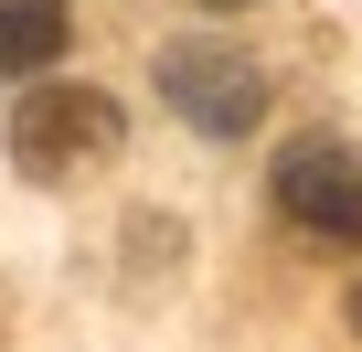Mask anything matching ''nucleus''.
<instances>
[{
    "instance_id": "obj_1",
    "label": "nucleus",
    "mask_w": 362,
    "mask_h": 352,
    "mask_svg": "<svg viewBox=\"0 0 362 352\" xmlns=\"http://www.w3.org/2000/svg\"><path fill=\"white\" fill-rule=\"evenodd\" d=\"M117 139H128V118H117L107 86L33 75V96H11V160L33 171V182H75V171H96Z\"/></svg>"
},
{
    "instance_id": "obj_2",
    "label": "nucleus",
    "mask_w": 362,
    "mask_h": 352,
    "mask_svg": "<svg viewBox=\"0 0 362 352\" xmlns=\"http://www.w3.org/2000/svg\"><path fill=\"white\" fill-rule=\"evenodd\" d=\"M160 96L181 128H203V139H245L267 118V64L245 43H214V33H181L160 43Z\"/></svg>"
},
{
    "instance_id": "obj_3",
    "label": "nucleus",
    "mask_w": 362,
    "mask_h": 352,
    "mask_svg": "<svg viewBox=\"0 0 362 352\" xmlns=\"http://www.w3.org/2000/svg\"><path fill=\"white\" fill-rule=\"evenodd\" d=\"M277 214L298 235H330V246H362V160L341 139H298L277 149Z\"/></svg>"
},
{
    "instance_id": "obj_4",
    "label": "nucleus",
    "mask_w": 362,
    "mask_h": 352,
    "mask_svg": "<svg viewBox=\"0 0 362 352\" xmlns=\"http://www.w3.org/2000/svg\"><path fill=\"white\" fill-rule=\"evenodd\" d=\"M64 43H75L64 0H0V75H54Z\"/></svg>"
},
{
    "instance_id": "obj_5",
    "label": "nucleus",
    "mask_w": 362,
    "mask_h": 352,
    "mask_svg": "<svg viewBox=\"0 0 362 352\" xmlns=\"http://www.w3.org/2000/svg\"><path fill=\"white\" fill-rule=\"evenodd\" d=\"M351 331H362V288H351Z\"/></svg>"
},
{
    "instance_id": "obj_6",
    "label": "nucleus",
    "mask_w": 362,
    "mask_h": 352,
    "mask_svg": "<svg viewBox=\"0 0 362 352\" xmlns=\"http://www.w3.org/2000/svg\"><path fill=\"white\" fill-rule=\"evenodd\" d=\"M214 11H235V0H214Z\"/></svg>"
}]
</instances>
